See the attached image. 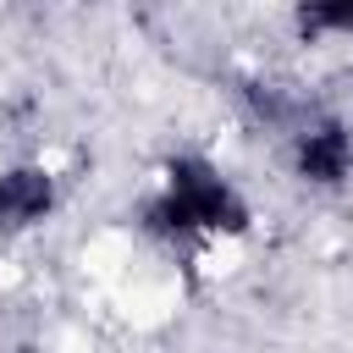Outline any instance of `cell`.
<instances>
[{
	"instance_id": "cell-1",
	"label": "cell",
	"mask_w": 353,
	"mask_h": 353,
	"mask_svg": "<svg viewBox=\"0 0 353 353\" xmlns=\"http://www.w3.org/2000/svg\"><path fill=\"white\" fill-rule=\"evenodd\" d=\"M254 221L248 199L232 188V176L204 154H171L160 171L154 199L143 204V226L165 243L193 237H243Z\"/></svg>"
},
{
	"instance_id": "cell-3",
	"label": "cell",
	"mask_w": 353,
	"mask_h": 353,
	"mask_svg": "<svg viewBox=\"0 0 353 353\" xmlns=\"http://www.w3.org/2000/svg\"><path fill=\"white\" fill-rule=\"evenodd\" d=\"M55 215V176L39 160H17L0 171V237L33 232Z\"/></svg>"
},
{
	"instance_id": "cell-4",
	"label": "cell",
	"mask_w": 353,
	"mask_h": 353,
	"mask_svg": "<svg viewBox=\"0 0 353 353\" xmlns=\"http://www.w3.org/2000/svg\"><path fill=\"white\" fill-rule=\"evenodd\" d=\"M292 22H298V33L309 44H320V39H353V0H303L292 11Z\"/></svg>"
},
{
	"instance_id": "cell-2",
	"label": "cell",
	"mask_w": 353,
	"mask_h": 353,
	"mask_svg": "<svg viewBox=\"0 0 353 353\" xmlns=\"http://www.w3.org/2000/svg\"><path fill=\"white\" fill-rule=\"evenodd\" d=\"M287 160L298 171V182L309 188H342L353 176V127L342 116H309L292 138H287Z\"/></svg>"
}]
</instances>
